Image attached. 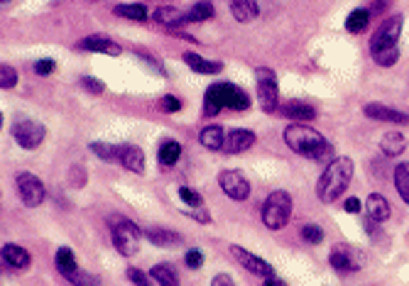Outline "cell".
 I'll use <instances>...</instances> for the list:
<instances>
[{"label":"cell","instance_id":"obj_33","mask_svg":"<svg viewBox=\"0 0 409 286\" xmlns=\"http://www.w3.org/2000/svg\"><path fill=\"white\" fill-rule=\"evenodd\" d=\"M91 152L98 159L106 162H118V145H108V142H91Z\"/></svg>","mask_w":409,"mask_h":286},{"label":"cell","instance_id":"obj_1","mask_svg":"<svg viewBox=\"0 0 409 286\" xmlns=\"http://www.w3.org/2000/svg\"><path fill=\"white\" fill-rule=\"evenodd\" d=\"M353 179V159L351 157H336L329 167L324 169L322 179L317 184V196L322 203H336L346 194L348 184Z\"/></svg>","mask_w":409,"mask_h":286},{"label":"cell","instance_id":"obj_11","mask_svg":"<svg viewBox=\"0 0 409 286\" xmlns=\"http://www.w3.org/2000/svg\"><path fill=\"white\" fill-rule=\"evenodd\" d=\"M216 93L221 96V103L223 108H233V110H248L250 108V98H248L245 91H240L233 84H213Z\"/></svg>","mask_w":409,"mask_h":286},{"label":"cell","instance_id":"obj_21","mask_svg":"<svg viewBox=\"0 0 409 286\" xmlns=\"http://www.w3.org/2000/svg\"><path fill=\"white\" fill-rule=\"evenodd\" d=\"M0 255H3V262H8L10 267H15V269H27V267H30V252H27L25 247H20V245H5Z\"/></svg>","mask_w":409,"mask_h":286},{"label":"cell","instance_id":"obj_20","mask_svg":"<svg viewBox=\"0 0 409 286\" xmlns=\"http://www.w3.org/2000/svg\"><path fill=\"white\" fill-rule=\"evenodd\" d=\"M184 62L194 74H221L223 64L221 62H211V59H203L194 52H184Z\"/></svg>","mask_w":409,"mask_h":286},{"label":"cell","instance_id":"obj_34","mask_svg":"<svg viewBox=\"0 0 409 286\" xmlns=\"http://www.w3.org/2000/svg\"><path fill=\"white\" fill-rule=\"evenodd\" d=\"M15 84H18V74H15V69L8 64H3L0 66V88H3V91H10V88H15Z\"/></svg>","mask_w":409,"mask_h":286},{"label":"cell","instance_id":"obj_26","mask_svg":"<svg viewBox=\"0 0 409 286\" xmlns=\"http://www.w3.org/2000/svg\"><path fill=\"white\" fill-rule=\"evenodd\" d=\"M179 157H181V145L176 140H164L162 145H159V152H157L159 167H174Z\"/></svg>","mask_w":409,"mask_h":286},{"label":"cell","instance_id":"obj_43","mask_svg":"<svg viewBox=\"0 0 409 286\" xmlns=\"http://www.w3.org/2000/svg\"><path fill=\"white\" fill-rule=\"evenodd\" d=\"M211 286H238L230 274H216L211 279Z\"/></svg>","mask_w":409,"mask_h":286},{"label":"cell","instance_id":"obj_46","mask_svg":"<svg viewBox=\"0 0 409 286\" xmlns=\"http://www.w3.org/2000/svg\"><path fill=\"white\" fill-rule=\"evenodd\" d=\"M0 3H3V5H8V3H10V0H0Z\"/></svg>","mask_w":409,"mask_h":286},{"label":"cell","instance_id":"obj_5","mask_svg":"<svg viewBox=\"0 0 409 286\" xmlns=\"http://www.w3.org/2000/svg\"><path fill=\"white\" fill-rule=\"evenodd\" d=\"M13 137L22 150H37L44 137H47V128L42 123H37V120L25 118L13 125Z\"/></svg>","mask_w":409,"mask_h":286},{"label":"cell","instance_id":"obj_30","mask_svg":"<svg viewBox=\"0 0 409 286\" xmlns=\"http://www.w3.org/2000/svg\"><path fill=\"white\" fill-rule=\"evenodd\" d=\"M54 264H57V269L64 274V277H69L71 272H76V257L69 247H59L57 255H54Z\"/></svg>","mask_w":409,"mask_h":286},{"label":"cell","instance_id":"obj_23","mask_svg":"<svg viewBox=\"0 0 409 286\" xmlns=\"http://www.w3.org/2000/svg\"><path fill=\"white\" fill-rule=\"evenodd\" d=\"M152 18L162 27H176V25H181V22H186V15L181 13L179 8H174V5H162V8H157Z\"/></svg>","mask_w":409,"mask_h":286},{"label":"cell","instance_id":"obj_42","mask_svg":"<svg viewBox=\"0 0 409 286\" xmlns=\"http://www.w3.org/2000/svg\"><path fill=\"white\" fill-rule=\"evenodd\" d=\"M54 66H57L54 59H40V62H35V71L40 76H47V74H52V71H54Z\"/></svg>","mask_w":409,"mask_h":286},{"label":"cell","instance_id":"obj_19","mask_svg":"<svg viewBox=\"0 0 409 286\" xmlns=\"http://www.w3.org/2000/svg\"><path fill=\"white\" fill-rule=\"evenodd\" d=\"M405 150H407V140H405V135L397 130L383 135V140H380V152H383L385 157H400Z\"/></svg>","mask_w":409,"mask_h":286},{"label":"cell","instance_id":"obj_44","mask_svg":"<svg viewBox=\"0 0 409 286\" xmlns=\"http://www.w3.org/2000/svg\"><path fill=\"white\" fill-rule=\"evenodd\" d=\"M346 213H361L363 211V203L358 201V198H348V201L344 203Z\"/></svg>","mask_w":409,"mask_h":286},{"label":"cell","instance_id":"obj_31","mask_svg":"<svg viewBox=\"0 0 409 286\" xmlns=\"http://www.w3.org/2000/svg\"><path fill=\"white\" fill-rule=\"evenodd\" d=\"M150 277H152V282L157 284V286H179V279H176V274L169 267H164V264H157V267H152L150 269Z\"/></svg>","mask_w":409,"mask_h":286},{"label":"cell","instance_id":"obj_18","mask_svg":"<svg viewBox=\"0 0 409 286\" xmlns=\"http://www.w3.org/2000/svg\"><path fill=\"white\" fill-rule=\"evenodd\" d=\"M366 213H368V220H373V223H385V220L390 218L388 198L383 194H370L366 201Z\"/></svg>","mask_w":409,"mask_h":286},{"label":"cell","instance_id":"obj_7","mask_svg":"<svg viewBox=\"0 0 409 286\" xmlns=\"http://www.w3.org/2000/svg\"><path fill=\"white\" fill-rule=\"evenodd\" d=\"M257 98H260V108L265 113H275L280 103V91H277V81H275V74L267 69L257 71Z\"/></svg>","mask_w":409,"mask_h":286},{"label":"cell","instance_id":"obj_25","mask_svg":"<svg viewBox=\"0 0 409 286\" xmlns=\"http://www.w3.org/2000/svg\"><path fill=\"white\" fill-rule=\"evenodd\" d=\"M198 140H201V145L211 152L223 150V145H225V135L218 125H208V128H203L201 135H198Z\"/></svg>","mask_w":409,"mask_h":286},{"label":"cell","instance_id":"obj_22","mask_svg":"<svg viewBox=\"0 0 409 286\" xmlns=\"http://www.w3.org/2000/svg\"><path fill=\"white\" fill-rule=\"evenodd\" d=\"M145 238L157 247H176L181 242V235L172 233V230H167V228H147Z\"/></svg>","mask_w":409,"mask_h":286},{"label":"cell","instance_id":"obj_28","mask_svg":"<svg viewBox=\"0 0 409 286\" xmlns=\"http://www.w3.org/2000/svg\"><path fill=\"white\" fill-rule=\"evenodd\" d=\"M368 25H370V13L363 8L353 10V13L346 18V30L351 32V35H361V32H366Z\"/></svg>","mask_w":409,"mask_h":286},{"label":"cell","instance_id":"obj_29","mask_svg":"<svg viewBox=\"0 0 409 286\" xmlns=\"http://www.w3.org/2000/svg\"><path fill=\"white\" fill-rule=\"evenodd\" d=\"M395 189L402 201L409 206V162H402L395 167Z\"/></svg>","mask_w":409,"mask_h":286},{"label":"cell","instance_id":"obj_40","mask_svg":"<svg viewBox=\"0 0 409 286\" xmlns=\"http://www.w3.org/2000/svg\"><path fill=\"white\" fill-rule=\"evenodd\" d=\"M159 108H162L164 113H176V110L181 108V101L176 96H162V101H159Z\"/></svg>","mask_w":409,"mask_h":286},{"label":"cell","instance_id":"obj_38","mask_svg":"<svg viewBox=\"0 0 409 286\" xmlns=\"http://www.w3.org/2000/svg\"><path fill=\"white\" fill-rule=\"evenodd\" d=\"M179 198H181V201H184L189 208H201V206H203L201 196H198L194 189H186V186H181V189H179Z\"/></svg>","mask_w":409,"mask_h":286},{"label":"cell","instance_id":"obj_9","mask_svg":"<svg viewBox=\"0 0 409 286\" xmlns=\"http://www.w3.org/2000/svg\"><path fill=\"white\" fill-rule=\"evenodd\" d=\"M230 255H233L235 260L248 269V272L255 274V277H265V279L275 277V267H272V264L265 262L262 257L253 255V252H248L245 247H240V245H230Z\"/></svg>","mask_w":409,"mask_h":286},{"label":"cell","instance_id":"obj_12","mask_svg":"<svg viewBox=\"0 0 409 286\" xmlns=\"http://www.w3.org/2000/svg\"><path fill=\"white\" fill-rule=\"evenodd\" d=\"M363 113L373 120H383V123H392V125H409V115L402 113V110H395L390 106H383V103H368L363 108Z\"/></svg>","mask_w":409,"mask_h":286},{"label":"cell","instance_id":"obj_6","mask_svg":"<svg viewBox=\"0 0 409 286\" xmlns=\"http://www.w3.org/2000/svg\"><path fill=\"white\" fill-rule=\"evenodd\" d=\"M15 189H18L20 201L25 203L27 208H37L44 203V184L37 179L35 174L30 172H22L15 179Z\"/></svg>","mask_w":409,"mask_h":286},{"label":"cell","instance_id":"obj_32","mask_svg":"<svg viewBox=\"0 0 409 286\" xmlns=\"http://www.w3.org/2000/svg\"><path fill=\"white\" fill-rule=\"evenodd\" d=\"M208 18H213V5L208 3V0L194 3L189 13H186V22H203V20H208Z\"/></svg>","mask_w":409,"mask_h":286},{"label":"cell","instance_id":"obj_14","mask_svg":"<svg viewBox=\"0 0 409 286\" xmlns=\"http://www.w3.org/2000/svg\"><path fill=\"white\" fill-rule=\"evenodd\" d=\"M79 49H84V52L108 54V57H120V54H123V47H120L118 42H113L110 37H103V35H91V37H86V40H81Z\"/></svg>","mask_w":409,"mask_h":286},{"label":"cell","instance_id":"obj_17","mask_svg":"<svg viewBox=\"0 0 409 286\" xmlns=\"http://www.w3.org/2000/svg\"><path fill=\"white\" fill-rule=\"evenodd\" d=\"M280 113L285 118L294 120V123H309V120L317 118V108L309 106V103H302V101H290L280 108Z\"/></svg>","mask_w":409,"mask_h":286},{"label":"cell","instance_id":"obj_37","mask_svg":"<svg viewBox=\"0 0 409 286\" xmlns=\"http://www.w3.org/2000/svg\"><path fill=\"white\" fill-rule=\"evenodd\" d=\"M66 279H69L74 286H98L96 277H91V274H86V272H79V269H76V272H71Z\"/></svg>","mask_w":409,"mask_h":286},{"label":"cell","instance_id":"obj_15","mask_svg":"<svg viewBox=\"0 0 409 286\" xmlns=\"http://www.w3.org/2000/svg\"><path fill=\"white\" fill-rule=\"evenodd\" d=\"M255 132L250 130H230L225 135V145H223V152L228 154H240V152H248L253 145H255Z\"/></svg>","mask_w":409,"mask_h":286},{"label":"cell","instance_id":"obj_36","mask_svg":"<svg viewBox=\"0 0 409 286\" xmlns=\"http://www.w3.org/2000/svg\"><path fill=\"white\" fill-rule=\"evenodd\" d=\"M128 279L132 282V286H157L154 282H150V274H145L142 269H137V267H130L128 269Z\"/></svg>","mask_w":409,"mask_h":286},{"label":"cell","instance_id":"obj_39","mask_svg":"<svg viewBox=\"0 0 409 286\" xmlns=\"http://www.w3.org/2000/svg\"><path fill=\"white\" fill-rule=\"evenodd\" d=\"M81 86H84V91H88V93H103V91H106L103 81L93 79V76H84V79H81Z\"/></svg>","mask_w":409,"mask_h":286},{"label":"cell","instance_id":"obj_2","mask_svg":"<svg viewBox=\"0 0 409 286\" xmlns=\"http://www.w3.org/2000/svg\"><path fill=\"white\" fill-rule=\"evenodd\" d=\"M285 145L290 147L294 154H299V157H307V159H324L326 154L331 152V145L329 140L322 135V132H317L314 128H307V125H290V128H285Z\"/></svg>","mask_w":409,"mask_h":286},{"label":"cell","instance_id":"obj_8","mask_svg":"<svg viewBox=\"0 0 409 286\" xmlns=\"http://www.w3.org/2000/svg\"><path fill=\"white\" fill-rule=\"evenodd\" d=\"M218 184H221V189H223V194L228 198H233V201H245V198L250 196V184H248L245 176L240 172H235V169L221 172Z\"/></svg>","mask_w":409,"mask_h":286},{"label":"cell","instance_id":"obj_27","mask_svg":"<svg viewBox=\"0 0 409 286\" xmlns=\"http://www.w3.org/2000/svg\"><path fill=\"white\" fill-rule=\"evenodd\" d=\"M113 13L118 18L125 20H135V22H145L147 20V8L142 3H128V5H115Z\"/></svg>","mask_w":409,"mask_h":286},{"label":"cell","instance_id":"obj_16","mask_svg":"<svg viewBox=\"0 0 409 286\" xmlns=\"http://www.w3.org/2000/svg\"><path fill=\"white\" fill-rule=\"evenodd\" d=\"M329 262H331V267H334L336 272H344V274H351V272H358V269H361L358 257L353 255L348 247H336V250H331Z\"/></svg>","mask_w":409,"mask_h":286},{"label":"cell","instance_id":"obj_41","mask_svg":"<svg viewBox=\"0 0 409 286\" xmlns=\"http://www.w3.org/2000/svg\"><path fill=\"white\" fill-rule=\"evenodd\" d=\"M184 262H186V267H189V269H198L203 264L201 250H189V252H186V257H184Z\"/></svg>","mask_w":409,"mask_h":286},{"label":"cell","instance_id":"obj_3","mask_svg":"<svg viewBox=\"0 0 409 286\" xmlns=\"http://www.w3.org/2000/svg\"><path fill=\"white\" fill-rule=\"evenodd\" d=\"M110 235H113L115 250H118L123 257H132V255H137V250H140V242L145 233H142L130 218H113V223H110Z\"/></svg>","mask_w":409,"mask_h":286},{"label":"cell","instance_id":"obj_35","mask_svg":"<svg viewBox=\"0 0 409 286\" xmlns=\"http://www.w3.org/2000/svg\"><path fill=\"white\" fill-rule=\"evenodd\" d=\"M302 238H304V242H309V245H319V242L324 240V230L319 228V225L309 223L302 228Z\"/></svg>","mask_w":409,"mask_h":286},{"label":"cell","instance_id":"obj_45","mask_svg":"<svg viewBox=\"0 0 409 286\" xmlns=\"http://www.w3.org/2000/svg\"><path fill=\"white\" fill-rule=\"evenodd\" d=\"M265 286H285V284H282L277 277H270L267 282H265Z\"/></svg>","mask_w":409,"mask_h":286},{"label":"cell","instance_id":"obj_4","mask_svg":"<svg viewBox=\"0 0 409 286\" xmlns=\"http://www.w3.org/2000/svg\"><path fill=\"white\" fill-rule=\"evenodd\" d=\"M292 216V196L287 191H272L265 198L262 206V223L270 230H282L290 223Z\"/></svg>","mask_w":409,"mask_h":286},{"label":"cell","instance_id":"obj_24","mask_svg":"<svg viewBox=\"0 0 409 286\" xmlns=\"http://www.w3.org/2000/svg\"><path fill=\"white\" fill-rule=\"evenodd\" d=\"M230 13L238 22H250L260 15V8L255 0H233L230 3Z\"/></svg>","mask_w":409,"mask_h":286},{"label":"cell","instance_id":"obj_10","mask_svg":"<svg viewBox=\"0 0 409 286\" xmlns=\"http://www.w3.org/2000/svg\"><path fill=\"white\" fill-rule=\"evenodd\" d=\"M397 44L400 42H390V40L373 37V40H370V57H373V62L378 66H385V69L395 66L397 59H400V47H397Z\"/></svg>","mask_w":409,"mask_h":286},{"label":"cell","instance_id":"obj_13","mask_svg":"<svg viewBox=\"0 0 409 286\" xmlns=\"http://www.w3.org/2000/svg\"><path fill=\"white\" fill-rule=\"evenodd\" d=\"M118 164L132 174L145 172V152L135 145H118Z\"/></svg>","mask_w":409,"mask_h":286}]
</instances>
